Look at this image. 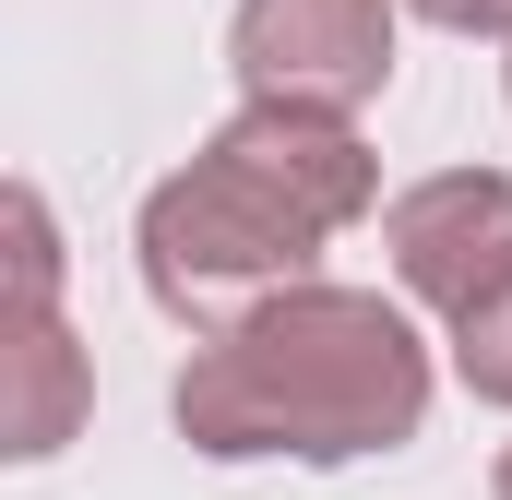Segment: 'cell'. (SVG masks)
I'll use <instances>...</instances> for the list:
<instances>
[{
  "instance_id": "obj_2",
  "label": "cell",
  "mask_w": 512,
  "mask_h": 500,
  "mask_svg": "<svg viewBox=\"0 0 512 500\" xmlns=\"http://www.w3.org/2000/svg\"><path fill=\"white\" fill-rule=\"evenodd\" d=\"M370 203H382V155L358 143V120L251 96L179 179L143 191V286L167 322L215 334L274 286H298Z\"/></svg>"
},
{
  "instance_id": "obj_6",
  "label": "cell",
  "mask_w": 512,
  "mask_h": 500,
  "mask_svg": "<svg viewBox=\"0 0 512 500\" xmlns=\"http://www.w3.org/2000/svg\"><path fill=\"white\" fill-rule=\"evenodd\" d=\"M453 370H465V393L477 405H512V274L453 322Z\"/></svg>"
},
{
  "instance_id": "obj_3",
  "label": "cell",
  "mask_w": 512,
  "mask_h": 500,
  "mask_svg": "<svg viewBox=\"0 0 512 500\" xmlns=\"http://www.w3.org/2000/svg\"><path fill=\"white\" fill-rule=\"evenodd\" d=\"M227 60H239V96H262V108L358 120L393 84V0H239Z\"/></svg>"
},
{
  "instance_id": "obj_9",
  "label": "cell",
  "mask_w": 512,
  "mask_h": 500,
  "mask_svg": "<svg viewBox=\"0 0 512 500\" xmlns=\"http://www.w3.org/2000/svg\"><path fill=\"white\" fill-rule=\"evenodd\" d=\"M501 500H512V453H501Z\"/></svg>"
},
{
  "instance_id": "obj_7",
  "label": "cell",
  "mask_w": 512,
  "mask_h": 500,
  "mask_svg": "<svg viewBox=\"0 0 512 500\" xmlns=\"http://www.w3.org/2000/svg\"><path fill=\"white\" fill-rule=\"evenodd\" d=\"M0 227H12V310H60V227H48V203L12 191Z\"/></svg>"
},
{
  "instance_id": "obj_5",
  "label": "cell",
  "mask_w": 512,
  "mask_h": 500,
  "mask_svg": "<svg viewBox=\"0 0 512 500\" xmlns=\"http://www.w3.org/2000/svg\"><path fill=\"white\" fill-rule=\"evenodd\" d=\"M84 405H96V370H84L72 322L60 310H12L0 322V453L12 465H48L84 429Z\"/></svg>"
},
{
  "instance_id": "obj_4",
  "label": "cell",
  "mask_w": 512,
  "mask_h": 500,
  "mask_svg": "<svg viewBox=\"0 0 512 500\" xmlns=\"http://www.w3.org/2000/svg\"><path fill=\"white\" fill-rule=\"evenodd\" d=\"M382 250H393V286L441 322H465L489 286L512 274V179L501 167H441L417 191L382 203Z\"/></svg>"
},
{
  "instance_id": "obj_1",
  "label": "cell",
  "mask_w": 512,
  "mask_h": 500,
  "mask_svg": "<svg viewBox=\"0 0 512 500\" xmlns=\"http://www.w3.org/2000/svg\"><path fill=\"white\" fill-rule=\"evenodd\" d=\"M417 417H429L417 322L382 286H322V274L191 334V370H179V441L215 465H262V453L358 465V453L417 441Z\"/></svg>"
},
{
  "instance_id": "obj_8",
  "label": "cell",
  "mask_w": 512,
  "mask_h": 500,
  "mask_svg": "<svg viewBox=\"0 0 512 500\" xmlns=\"http://www.w3.org/2000/svg\"><path fill=\"white\" fill-rule=\"evenodd\" d=\"M405 12L441 36H512V0H405Z\"/></svg>"
}]
</instances>
